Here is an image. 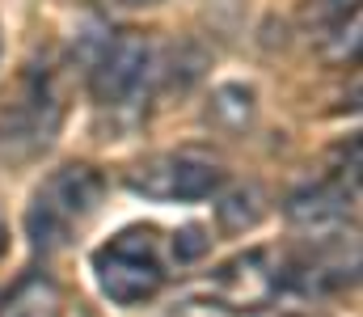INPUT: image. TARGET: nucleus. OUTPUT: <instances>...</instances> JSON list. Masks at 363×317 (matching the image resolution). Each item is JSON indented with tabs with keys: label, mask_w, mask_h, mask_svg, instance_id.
<instances>
[{
	"label": "nucleus",
	"mask_w": 363,
	"mask_h": 317,
	"mask_svg": "<svg viewBox=\"0 0 363 317\" xmlns=\"http://www.w3.org/2000/svg\"><path fill=\"white\" fill-rule=\"evenodd\" d=\"M106 182L93 165H60L30 199L26 208V237L34 250L55 254L64 250L85 224H89L97 208H101Z\"/></svg>",
	"instance_id": "f257e3e1"
},
{
	"label": "nucleus",
	"mask_w": 363,
	"mask_h": 317,
	"mask_svg": "<svg viewBox=\"0 0 363 317\" xmlns=\"http://www.w3.org/2000/svg\"><path fill=\"white\" fill-rule=\"evenodd\" d=\"M64 123V89L55 68L30 64L0 98V161H30L51 148Z\"/></svg>",
	"instance_id": "f03ea898"
},
{
	"label": "nucleus",
	"mask_w": 363,
	"mask_h": 317,
	"mask_svg": "<svg viewBox=\"0 0 363 317\" xmlns=\"http://www.w3.org/2000/svg\"><path fill=\"white\" fill-rule=\"evenodd\" d=\"M224 165L199 148H174V152H152L135 161L123 182L131 195H144L152 204H199L224 191Z\"/></svg>",
	"instance_id": "7ed1b4c3"
},
{
	"label": "nucleus",
	"mask_w": 363,
	"mask_h": 317,
	"mask_svg": "<svg viewBox=\"0 0 363 317\" xmlns=\"http://www.w3.org/2000/svg\"><path fill=\"white\" fill-rule=\"evenodd\" d=\"M93 271H97L101 296H110L114 305L135 309V305L152 301L165 288V267H161V254H157V233L152 228H123L118 237H110V245L97 250Z\"/></svg>",
	"instance_id": "20e7f679"
},
{
	"label": "nucleus",
	"mask_w": 363,
	"mask_h": 317,
	"mask_svg": "<svg viewBox=\"0 0 363 317\" xmlns=\"http://www.w3.org/2000/svg\"><path fill=\"white\" fill-rule=\"evenodd\" d=\"M157 47L144 30H118L97 47L89 64V94L101 110H123L135 106L157 77Z\"/></svg>",
	"instance_id": "39448f33"
},
{
	"label": "nucleus",
	"mask_w": 363,
	"mask_h": 317,
	"mask_svg": "<svg viewBox=\"0 0 363 317\" xmlns=\"http://www.w3.org/2000/svg\"><path fill=\"white\" fill-rule=\"evenodd\" d=\"M211 288L224 301V309L254 313V309H262L274 292L283 288V275L271 262V250H250V254L233 258L228 267H220L216 279H211Z\"/></svg>",
	"instance_id": "423d86ee"
},
{
	"label": "nucleus",
	"mask_w": 363,
	"mask_h": 317,
	"mask_svg": "<svg viewBox=\"0 0 363 317\" xmlns=\"http://www.w3.org/2000/svg\"><path fill=\"white\" fill-rule=\"evenodd\" d=\"M355 204H359V182L330 174V178H317L313 187L287 195L283 211L300 228H334V224H342L355 211Z\"/></svg>",
	"instance_id": "0eeeda50"
},
{
	"label": "nucleus",
	"mask_w": 363,
	"mask_h": 317,
	"mask_svg": "<svg viewBox=\"0 0 363 317\" xmlns=\"http://www.w3.org/2000/svg\"><path fill=\"white\" fill-rule=\"evenodd\" d=\"M0 317H64V296L51 275H30L9 292Z\"/></svg>",
	"instance_id": "6e6552de"
},
{
	"label": "nucleus",
	"mask_w": 363,
	"mask_h": 317,
	"mask_svg": "<svg viewBox=\"0 0 363 317\" xmlns=\"http://www.w3.org/2000/svg\"><path fill=\"white\" fill-rule=\"evenodd\" d=\"M262 216H267V191L258 182H237L216 204V220L224 233H250Z\"/></svg>",
	"instance_id": "1a4fd4ad"
},
{
	"label": "nucleus",
	"mask_w": 363,
	"mask_h": 317,
	"mask_svg": "<svg viewBox=\"0 0 363 317\" xmlns=\"http://www.w3.org/2000/svg\"><path fill=\"white\" fill-rule=\"evenodd\" d=\"M254 89L250 85H220V89H211V102H207V118L220 127V131H228V135H237V131H245L250 123H254Z\"/></svg>",
	"instance_id": "9d476101"
},
{
	"label": "nucleus",
	"mask_w": 363,
	"mask_h": 317,
	"mask_svg": "<svg viewBox=\"0 0 363 317\" xmlns=\"http://www.w3.org/2000/svg\"><path fill=\"white\" fill-rule=\"evenodd\" d=\"M359 9L355 13H347V17H338V21H330V26H321L317 30V51H321V60L325 64H355L359 60Z\"/></svg>",
	"instance_id": "9b49d317"
},
{
	"label": "nucleus",
	"mask_w": 363,
	"mask_h": 317,
	"mask_svg": "<svg viewBox=\"0 0 363 317\" xmlns=\"http://www.w3.org/2000/svg\"><path fill=\"white\" fill-rule=\"evenodd\" d=\"M355 9H359V0H304V21L317 34L321 26H330V21H338V17H347Z\"/></svg>",
	"instance_id": "f8f14e48"
},
{
	"label": "nucleus",
	"mask_w": 363,
	"mask_h": 317,
	"mask_svg": "<svg viewBox=\"0 0 363 317\" xmlns=\"http://www.w3.org/2000/svg\"><path fill=\"white\" fill-rule=\"evenodd\" d=\"M211 250V237H207V228H199V224H186L174 233V258L178 262H199L203 254Z\"/></svg>",
	"instance_id": "ddd939ff"
},
{
	"label": "nucleus",
	"mask_w": 363,
	"mask_h": 317,
	"mask_svg": "<svg viewBox=\"0 0 363 317\" xmlns=\"http://www.w3.org/2000/svg\"><path fill=\"white\" fill-rule=\"evenodd\" d=\"M123 4H161V0H123Z\"/></svg>",
	"instance_id": "4468645a"
}]
</instances>
